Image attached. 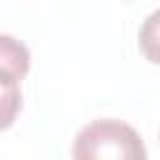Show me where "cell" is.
Masks as SVG:
<instances>
[{"label":"cell","mask_w":160,"mask_h":160,"mask_svg":"<svg viewBox=\"0 0 160 160\" xmlns=\"http://www.w3.org/2000/svg\"><path fill=\"white\" fill-rule=\"evenodd\" d=\"M72 160H148L140 132L115 118L90 120L72 142Z\"/></svg>","instance_id":"cell-1"},{"label":"cell","mask_w":160,"mask_h":160,"mask_svg":"<svg viewBox=\"0 0 160 160\" xmlns=\"http://www.w3.org/2000/svg\"><path fill=\"white\" fill-rule=\"evenodd\" d=\"M0 65H2L5 90H15V80L22 78L30 68L28 48L10 35H0Z\"/></svg>","instance_id":"cell-2"},{"label":"cell","mask_w":160,"mask_h":160,"mask_svg":"<svg viewBox=\"0 0 160 160\" xmlns=\"http://www.w3.org/2000/svg\"><path fill=\"white\" fill-rule=\"evenodd\" d=\"M138 42H140L142 55H145L150 62L160 65V8L152 10V12L142 20L140 32H138Z\"/></svg>","instance_id":"cell-3"}]
</instances>
